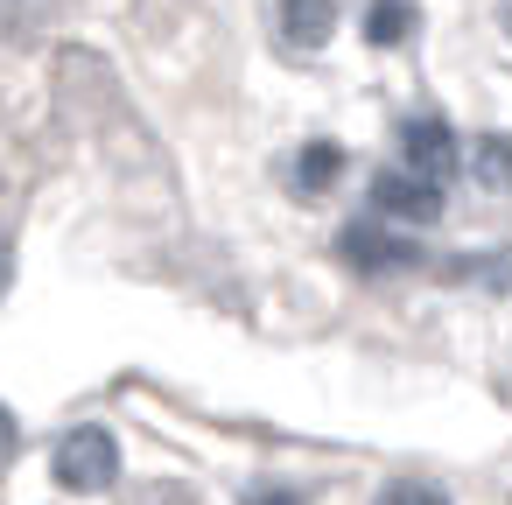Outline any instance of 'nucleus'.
Returning a JSON list of instances; mask_svg holds the SVG:
<instances>
[{
	"label": "nucleus",
	"mask_w": 512,
	"mask_h": 505,
	"mask_svg": "<svg viewBox=\"0 0 512 505\" xmlns=\"http://www.w3.org/2000/svg\"><path fill=\"white\" fill-rule=\"evenodd\" d=\"M113 477H120V442H113L106 428L64 435V449H57V484H64V491H106Z\"/></svg>",
	"instance_id": "obj_1"
},
{
	"label": "nucleus",
	"mask_w": 512,
	"mask_h": 505,
	"mask_svg": "<svg viewBox=\"0 0 512 505\" xmlns=\"http://www.w3.org/2000/svg\"><path fill=\"white\" fill-rule=\"evenodd\" d=\"M372 211L393 218V225H435L442 218V183H428L414 169H386L372 183Z\"/></svg>",
	"instance_id": "obj_2"
},
{
	"label": "nucleus",
	"mask_w": 512,
	"mask_h": 505,
	"mask_svg": "<svg viewBox=\"0 0 512 505\" xmlns=\"http://www.w3.org/2000/svg\"><path fill=\"white\" fill-rule=\"evenodd\" d=\"M337 246H344V260H351V267H365V274H386V267H407V260H414V246H407L400 232H386L379 218L344 225V239H337Z\"/></svg>",
	"instance_id": "obj_3"
},
{
	"label": "nucleus",
	"mask_w": 512,
	"mask_h": 505,
	"mask_svg": "<svg viewBox=\"0 0 512 505\" xmlns=\"http://www.w3.org/2000/svg\"><path fill=\"white\" fill-rule=\"evenodd\" d=\"M400 148H407V169L428 176V183H442V176L456 169V134H449L442 120H407Z\"/></svg>",
	"instance_id": "obj_4"
},
{
	"label": "nucleus",
	"mask_w": 512,
	"mask_h": 505,
	"mask_svg": "<svg viewBox=\"0 0 512 505\" xmlns=\"http://www.w3.org/2000/svg\"><path fill=\"white\" fill-rule=\"evenodd\" d=\"M330 22H337V0H281V36L302 57L330 43Z\"/></svg>",
	"instance_id": "obj_5"
},
{
	"label": "nucleus",
	"mask_w": 512,
	"mask_h": 505,
	"mask_svg": "<svg viewBox=\"0 0 512 505\" xmlns=\"http://www.w3.org/2000/svg\"><path fill=\"white\" fill-rule=\"evenodd\" d=\"M470 176H477L484 190H512V141H505V134H484V141L470 148Z\"/></svg>",
	"instance_id": "obj_6"
},
{
	"label": "nucleus",
	"mask_w": 512,
	"mask_h": 505,
	"mask_svg": "<svg viewBox=\"0 0 512 505\" xmlns=\"http://www.w3.org/2000/svg\"><path fill=\"white\" fill-rule=\"evenodd\" d=\"M337 176H344V155H337L330 141H309V148L295 155V183H302V190H330Z\"/></svg>",
	"instance_id": "obj_7"
},
{
	"label": "nucleus",
	"mask_w": 512,
	"mask_h": 505,
	"mask_svg": "<svg viewBox=\"0 0 512 505\" xmlns=\"http://www.w3.org/2000/svg\"><path fill=\"white\" fill-rule=\"evenodd\" d=\"M407 29H414V8H407V0H372V15H365V36H372L379 50H393Z\"/></svg>",
	"instance_id": "obj_8"
},
{
	"label": "nucleus",
	"mask_w": 512,
	"mask_h": 505,
	"mask_svg": "<svg viewBox=\"0 0 512 505\" xmlns=\"http://www.w3.org/2000/svg\"><path fill=\"white\" fill-rule=\"evenodd\" d=\"M379 505H449L435 484H386V498Z\"/></svg>",
	"instance_id": "obj_9"
},
{
	"label": "nucleus",
	"mask_w": 512,
	"mask_h": 505,
	"mask_svg": "<svg viewBox=\"0 0 512 505\" xmlns=\"http://www.w3.org/2000/svg\"><path fill=\"white\" fill-rule=\"evenodd\" d=\"M0 449H15V414L0 407Z\"/></svg>",
	"instance_id": "obj_10"
},
{
	"label": "nucleus",
	"mask_w": 512,
	"mask_h": 505,
	"mask_svg": "<svg viewBox=\"0 0 512 505\" xmlns=\"http://www.w3.org/2000/svg\"><path fill=\"white\" fill-rule=\"evenodd\" d=\"M8 274H15V253H8V246H0V295H8Z\"/></svg>",
	"instance_id": "obj_11"
},
{
	"label": "nucleus",
	"mask_w": 512,
	"mask_h": 505,
	"mask_svg": "<svg viewBox=\"0 0 512 505\" xmlns=\"http://www.w3.org/2000/svg\"><path fill=\"white\" fill-rule=\"evenodd\" d=\"M253 505H295V498H288V491H260Z\"/></svg>",
	"instance_id": "obj_12"
},
{
	"label": "nucleus",
	"mask_w": 512,
	"mask_h": 505,
	"mask_svg": "<svg viewBox=\"0 0 512 505\" xmlns=\"http://www.w3.org/2000/svg\"><path fill=\"white\" fill-rule=\"evenodd\" d=\"M505 29H512V0H505Z\"/></svg>",
	"instance_id": "obj_13"
}]
</instances>
